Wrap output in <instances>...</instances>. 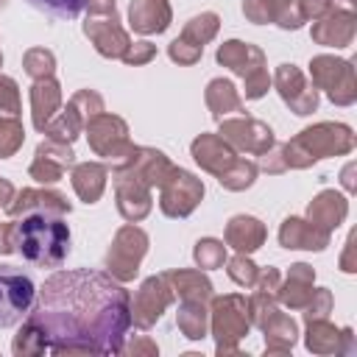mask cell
<instances>
[{
    "instance_id": "cell-1",
    "label": "cell",
    "mask_w": 357,
    "mask_h": 357,
    "mask_svg": "<svg viewBox=\"0 0 357 357\" xmlns=\"http://www.w3.org/2000/svg\"><path fill=\"white\" fill-rule=\"evenodd\" d=\"M33 324L67 349L117 351L126 315V293L103 273H56L33 310Z\"/></svg>"
},
{
    "instance_id": "cell-2",
    "label": "cell",
    "mask_w": 357,
    "mask_h": 357,
    "mask_svg": "<svg viewBox=\"0 0 357 357\" xmlns=\"http://www.w3.org/2000/svg\"><path fill=\"white\" fill-rule=\"evenodd\" d=\"M67 245H70L67 223L47 212H36L25 218L17 229L20 254L36 265H59L67 254Z\"/></svg>"
},
{
    "instance_id": "cell-3",
    "label": "cell",
    "mask_w": 357,
    "mask_h": 357,
    "mask_svg": "<svg viewBox=\"0 0 357 357\" xmlns=\"http://www.w3.org/2000/svg\"><path fill=\"white\" fill-rule=\"evenodd\" d=\"M33 279L11 265H0V329L17 326L33 307Z\"/></svg>"
},
{
    "instance_id": "cell-4",
    "label": "cell",
    "mask_w": 357,
    "mask_h": 357,
    "mask_svg": "<svg viewBox=\"0 0 357 357\" xmlns=\"http://www.w3.org/2000/svg\"><path fill=\"white\" fill-rule=\"evenodd\" d=\"M28 3L53 17H75L84 6V0H28Z\"/></svg>"
}]
</instances>
